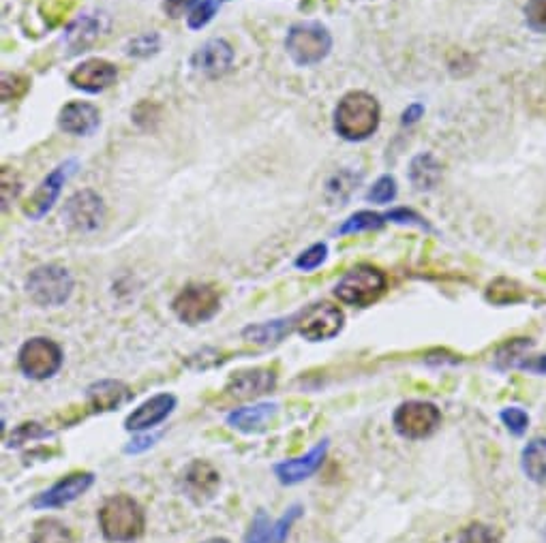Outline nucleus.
<instances>
[{"instance_id":"f257e3e1","label":"nucleus","mask_w":546,"mask_h":543,"mask_svg":"<svg viewBox=\"0 0 546 543\" xmlns=\"http://www.w3.org/2000/svg\"><path fill=\"white\" fill-rule=\"evenodd\" d=\"M382 120V107L377 99L364 90L347 92L335 107V131L345 142H364Z\"/></svg>"},{"instance_id":"f03ea898","label":"nucleus","mask_w":546,"mask_h":543,"mask_svg":"<svg viewBox=\"0 0 546 543\" xmlns=\"http://www.w3.org/2000/svg\"><path fill=\"white\" fill-rule=\"evenodd\" d=\"M101 535L112 543L138 541L146 531V516L142 505L127 494L110 496L99 509Z\"/></svg>"},{"instance_id":"7ed1b4c3","label":"nucleus","mask_w":546,"mask_h":543,"mask_svg":"<svg viewBox=\"0 0 546 543\" xmlns=\"http://www.w3.org/2000/svg\"><path fill=\"white\" fill-rule=\"evenodd\" d=\"M75 281L67 268L58 263H45L35 268L26 278V291L30 300L41 308H58L73 296Z\"/></svg>"},{"instance_id":"20e7f679","label":"nucleus","mask_w":546,"mask_h":543,"mask_svg":"<svg viewBox=\"0 0 546 543\" xmlns=\"http://www.w3.org/2000/svg\"><path fill=\"white\" fill-rule=\"evenodd\" d=\"M285 50L298 67L320 65L332 50V35L320 22H300L287 33Z\"/></svg>"},{"instance_id":"39448f33","label":"nucleus","mask_w":546,"mask_h":543,"mask_svg":"<svg viewBox=\"0 0 546 543\" xmlns=\"http://www.w3.org/2000/svg\"><path fill=\"white\" fill-rule=\"evenodd\" d=\"M386 287H388L386 274L373 266H367V263H362V266L352 268L341 278L335 287V296L343 304L367 308L384 296Z\"/></svg>"},{"instance_id":"423d86ee","label":"nucleus","mask_w":546,"mask_h":543,"mask_svg":"<svg viewBox=\"0 0 546 543\" xmlns=\"http://www.w3.org/2000/svg\"><path fill=\"white\" fill-rule=\"evenodd\" d=\"M345 325L343 310L330 302H315L296 313V332L309 343H324L341 334Z\"/></svg>"},{"instance_id":"0eeeda50","label":"nucleus","mask_w":546,"mask_h":543,"mask_svg":"<svg viewBox=\"0 0 546 543\" xmlns=\"http://www.w3.org/2000/svg\"><path fill=\"white\" fill-rule=\"evenodd\" d=\"M63 349L50 338H30L18 351V366L28 379L45 381L63 366Z\"/></svg>"},{"instance_id":"6e6552de","label":"nucleus","mask_w":546,"mask_h":543,"mask_svg":"<svg viewBox=\"0 0 546 543\" xmlns=\"http://www.w3.org/2000/svg\"><path fill=\"white\" fill-rule=\"evenodd\" d=\"M221 298L215 287L193 283L182 289L172 302L174 315L187 325H202L219 313Z\"/></svg>"},{"instance_id":"1a4fd4ad","label":"nucleus","mask_w":546,"mask_h":543,"mask_svg":"<svg viewBox=\"0 0 546 543\" xmlns=\"http://www.w3.org/2000/svg\"><path fill=\"white\" fill-rule=\"evenodd\" d=\"M392 424L405 439H427L442 424V413L431 402L409 400L394 411Z\"/></svg>"},{"instance_id":"9d476101","label":"nucleus","mask_w":546,"mask_h":543,"mask_svg":"<svg viewBox=\"0 0 546 543\" xmlns=\"http://www.w3.org/2000/svg\"><path fill=\"white\" fill-rule=\"evenodd\" d=\"M75 169H78V161L69 159L65 163H60L43 178V182L37 186V191L30 195V199L24 204V214L28 216V219L39 221L54 208L60 193H63V186L75 174Z\"/></svg>"},{"instance_id":"9b49d317","label":"nucleus","mask_w":546,"mask_h":543,"mask_svg":"<svg viewBox=\"0 0 546 543\" xmlns=\"http://www.w3.org/2000/svg\"><path fill=\"white\" fill-rule=\"evenodd\" d=\"M63 219L69 229L80 234H93L105 221V204L99 193L84 189L73 193L63 210Z\"/></svg>"},{"instance_id":"f8f14e48","label":"nucleus","mask_w":546,"mask_h":543,"mask_svg":"<svg viewBox=\"0 0 546 543\" xmlns=\"http://www.w3.org/2000/svg\"><path fill=\"white\" fill-rule=\"evenodd\" d=\"M95 484V473L90 471H75L67 477L58 479L54 486L43 490L33 499L35 509H60L73 501H78L84 492H88Z\"/></svg>"},{"instance_id":"ddd939ff","label":"nucleus","mask_w":546,"mask_h":543,"mask_svg":"<svg viewBox=\"0 0 546 543\" xmlns=\"http://www.w3.org/2000/svg\"><path fill=\"white\" fill-rule=\"evenodd\" d=\"M118 80V69L114 62L103 58H90L84 60L82 65L75 67L69 73V84L88 95H97L105 88H110Z\"/></svg>"},{"instance_id":"4468645a","label":"nucleus","mask_w":546,"mask_h":543,"mask_svg":"<svg viewBox=\"0 0 546 543\" xmlns=\"http://www.w3.org/2000/svg\"><path fill=\"white\" fill-rule=\"evenodd\" d=\"M326 454H328V439L311 447L305 456L277 462L275 467H272V471H275L277 479L283 486H296L322 469Z\"/></svg>"},{"instance_id":"2eb2a0df","label":"nucleus","mask_w":546,"mask_h":543,"mask_svg":"<svg viewBox=\"0 0 546 543\" xmlns=\"http://www.w3.org/2000/svg\"><path fill=\"white\" fill-rule=\"evenodd\" d=\"M178 484H180V490L185 492L187 499H191L197 505H202L215 496V492L221 484V477L215 469L210 467L208 462L195 460L189 464L185 471H182Z\"/></svg>"},{"instance_id":"dca6fc26","label":"nucleus","mask_w":546,"mask_h":543,"mask_svg":"<svg viewBox=\"0 0 546 543\" xmlns=\"http://www.w3.org/2000/svg\"><path fill=\"white\" fill-rule=\"evenodd\" d=\"M277 372L270 368L238 370L225 385V392L238 400H251L275 390Z\"/></svg>"},{"instance_id":"f3484780","label":"nucleus","mask_w":546,"mask_h":543,"mask_svg":"<svg viewBox=\"0 0 546 543\" xmlns=\"http://www.w3.org/2000/svg\"><path fill=\"white\" fill-rule=\"evenodd\" d=\"M176 405L178 400L174 394H157L153 398H148L138 409H133V413H129V417L125 420V430L129 432L153 430L168 420L172 411L176 409Z\"/></svg>"},{"instance_id":"a211bd4d","label":"nucleus","mask_w":546,"mask_h":543,"mask_svg":"<svg viewBox=\"0 0 546 543\" xmlns=\"http://www.w3.org/2000/svg\"><path fill=\"white\" fill-rule=\"evenodd\" d=\"M234 65V48L225 39H210L191 56V67L208 77H221Z\"/></svg>"},{"instance_id":"6ab92c4d","label":"nucleus","mask_w":546,"mask_h":543,"mask_svg":"<svg viewBox=\"0 0 546 543\" xmlns=\"http://www.w3.org/2000/svg\"><path fill=\"white\" fill-rule=\"evenodd\" d=\"M101 124V114L95 105L86 101H71L58 114V127L75 137L93 135Z\"/></svg>"},{"instance_id":"aec40b11","label":"nucleus","mask_w":546,"mask_h":543,"mask_svg":"<svg viewBox=\"0 0 546 543\" xmlns=\"http://www.w3.org/2000/svg\"><path fill=\"white\" fill-rule=\"evenodd\" d=\"M86 398H88V405L93 407V411L110 413V411H116L123 405H127V402L133 398V392L123 381L103 379V381H95L93 385H88Z\"/></svg>"},{"instance_id":"412c9836","label":"nucleus","mask_w":546,"mask_h":543,"mask_svg":"<svg viewBox=\"0 0 546 543\" xmlns=\"http://www.w3.org/2000/svg\"><path fill=\"white\" fill-rule=\"evenodd\" d=\"M279 411L277 402H257L253 407H240L234 409L232 413H227L225 422L227 426H232L234 430L240 432H260L262 428H266V424H270L275 420V415Z\"/></svg>"},{"instance_id":"4be33fe9","label":"nucleus","mask_w":546,"mask_h":543,"mask_svg":"<svg viewBox=\"0 0 546 543\" xmlns=\"http://www.w3.org/2000/svg\"><path fill=\"white\" fill-rule=\"evenodd\" d=\"M292 330H296V315L272 319L266 323H251L242 330V338H247L249 343L255 345H275L281 343L285 336H290Z\"/></svg>"},{"instance_id":"5701e85b","label":"nucleus","mask_w":546,"mask_h":543,"mask_svg":"<svg viewBox=\"0 0 546 543\" xmlns=\"http://www.w3.org/2000/svg\"><path fill=\"white\" fill-rule=\"evenodd\" d=\"M442 178V167L433 159V154H418L409 165V180L420 191H431Z\"/></svg>"},{"instance_id":"b1692460","label":"nucleus","mask_w":546,"mask_h":543,"mask_svg":"<svg viewBox=\"0 0 546 543\" xmlns=\"http://www.w3.org/2000/svg\"><path fill=\"white\" fill-rule=\"evenodd\" d=\"M523 471L532 482H546V439H534L523 449Z\"/></svg>"},{"instance_id":"393cba45","label":"nucleus","mask_w":546,"mask_h":543,"mask_svg":"<svg viewBox=\"0 0 546 543\" xmlns=\"http://www.w3.org/2000/svg\"><path fill=\"white\" fill-rule=\"evenodd\" d=\"M30 543H73V535L65 522L56 518H41L35 522Z\"/></svg>"},{"instance_id":"a878e982","label":"nucleus","mask_w":546,"mask_h":543,"mask_svg":"<svg viewBox=\"0 0 546 543\" xmlns=\"http://www.w3.org/2000/svg\"><path fill=\"white\" fill-rule=\"evenodd\" d=\"M388 223L386 214L371 212V210H360L352 214L350 219L343 221V225L337 229L339 236H350V234H362V231H375Z\"/></svg>"},{"instance_id":"bb28decb","label":"nucleus","mask_w":546,"mask_h":543,"mask_svg":"<svg viewBox=\"0 0 546 543\" xmlns=\"http://www.w3.org/2000/svg\"><path fill=\"white\" fill-rule=\"evenodd\" d=\"M97 30H99V24L95 18H80L75 20L69 30H67V43L73 48V52H80L84 48H88L90 43L95 41L97 37Z\"/></svg>"},{"instance_id":"cd10ccee","label":"nucleus","mask_w":546,"mask_h":543,"mask_svg":"<svg viewBox=\"0 0 546 543\" xmlns=\"http://www.w3.org/2000/svg\"><path fill=\"white\" fill-rule=\"evenodd\" d=\"M219 11V0H200L193 7V11L187 15V26L191 30H202L204 26H208L212 20H215V15Z\"/></svg>"},{"instance_id":"c85d7f7f","label":"nucleus","mask_w":546,"mask_h":543,"mask_svg":"<svg viewBox=\"0 0 546 543\" xmlns=\"http://www.w3.org/2000/svg\"><path fill=\"white\" fill-rule=\"evenodd\" d=\"M328 257V244L326 242H317L313 246H309L307 251H302L296 261H294V266L302 272H313L322 266V263L326 261Z\"/></svg>"},{"instance_id":"c756f323","label":"nucleus","mask_w":546,"mask_h":543,"mask_svg":"<svg viewBox=\"0 0 546 543\" xmlns=\"http://www.w3.org/2000/svg\"><path fill=\"white\" fill-rule=\"evenodd\" d=\"M272 524L275 522H270L264 509L257 511L251 520L245 543H272Z\"/></svg>"},{"instance_id":"7c9ffc66","label":"nucleus","mask_w":546,"mask_h":543,"mask_svg":"<svg viewBox=\"0 0 546 543\" xmlns=\"http://www.w3.org/2000/svg\"><path fill=\"white\" fill-rule=\"evenodd\" d=\"M397 180H394L392 176H382L377 178L375 184L369 189L367 193V199L373 201V204H390V201H394V197H397Z\"/></svg>"},{"instance_id":"2f4dec72","label":"nucleus","mask_w":546,"mask_h":543,"mask_svg":"<svg viewBox=\"0 0 546 543\" xmlns=\"http://www.w3.org/2000/svg\"><path fill=\"white\" fill-rule=\"evenodd\" d=\"M302 516V505H292L285 509V514L272 524V543H285L287 535H290L292 526L296 524V520Z\"/></svg>"},{"instance_id":"473e14b6","label":"nucleus","mask_w":546,"mask_h":543,"mask_svg":"<svg viewBox=\"0 0 546 543\" xmlns=\"http://www.w3.org/2000/svg\"><path fill=\"white\" fill-rule=\"evenodd\" d=\"M487 298L493 304H512V302H519L521 300V291H519L517 285L506 281V278H499V281H495L489 287Z\"/></svg>"},{"instance_id":"72a5a7b5","label":"nucleus","mask_w":546,"mask_h":543,"mask_svg":"<svg viewBox=\"0 0 546 543\" xmlns=\"http://www.w3.org/2000/svg\"><path fill=\"white\" fill-rule=\"evenodd\" d=\"M161 48V39L157 33H146V35H140V37H135L129 45V54L135 56V58H148V56H153L157 54Z\"/></svg>"},{"instance_id":"f704fd0d","label":"nucleus","mask_w":546,"mask_h":543,"mask_svg":"<svg viewBox=\"0 0 546 543\" xmlns=\"http://www.w3.org/2000/svg\"><path fill=\"white\" fill-rule=\"evenodd\" d=\"M459 543H502V541H499L497 533L491 529V526L476 522V524H469L461 533Z\"/></svg>"},{"instance_id":"c9c22d12","label":"nucleus","mask_w":546,"mask_h":543,"mask_svg":"<svg viewBox=\"0 0 546 543\" xmlns=\"http://www.w3.org/2000/svg\"><path fill=\"white\" fill-rule=\"evenodd\" d=\"M48 437H52V432H50V430H45V428H41L39 424L30 422V424H22L18 430L13 432V437L9 439L7 447H18V445H22V443L35 441V439H48Z\"/></svg>"},{"instance_id":"e433bc0d","label":"nucleus","mask_w":546,"mask_h":543,"mask_svg":"<svg viewBox=\"0 0 546 543\" xmlns=\"http://www.w3.org/2000/svg\"><path fill=\"white\" fill-rule=\"evenodd\" d=\"M30 82L26 77L18 75V73H5L3 75V99L9 101H18L20 97L26 95Z\"/></svg>"},{"instance_id":"4c0bfd02","label":"nucleus","mask_w":546,"mask_h":543,"mask_svg":"<svg viewBox=\"0 0 546 543\" xmlns=\"http://www.w3.org/2000/svg\"><path fill=\"white\" fill-rule=\"evenodd\" d=\"M525 20L536 33H546V0H529L525 5Z\"/></svg>"},{"instance_id":"58836bf2","label":"nucleus","mask_w":546,"mask_h":543,"mask_svg":"<svg viewBox=\"0 0 546 543\" xmlns=\"http://www.w3.org/2000/svg\"><path fill=\"white\" fill-rule=\"evenodd\" d=\"M502 422L506 424V428L512 434H523L527 430V426H529V415L523 409L510 407V409L502 411Z\"/></svg>"},{"instance_id":"ea45409f","label":"nucleus","mask_w":546,"mask_h":543,"mask_svg":"<svg viewBox=\"0 0 546 543\" xmlns=\"http://www.w3.org/2000/svg\"><path fill=\"white\" fill-rule=\"evenodd\" d=\"M163 432H138V437H133V441L125 447V454H142L146 449L153 447Z\"/></svg>"},{"instance_id":"a19ab883","label":"nucleus","mask_w":546,"mask_h":543,"mask_svg":"<svg viewBox=\"0 0 546 543\" xmlns=\"http://www.w3.org/2000/svg\"><path fill=\"white\" fill-rule=\"evenodd\" d=\"M197 3H200V0H163V11L165 15H170L172 20H178L185 13H191Z\"/></svg>"},{"instance_id":"79ce46f5","label":"nucleus","mask_w":546,"mask_h":543,"mask_svg":"<svg viewBox=\"0 0 546 543\" xmlns=\"http://www.w3.org/2000/svg\"><path fill=\"white\" fill-rule=\"evenodd\" d=\"M386 216H388V221H392V223H414L420 227H427L422 216H418L414 210H407V208H394Z\"/></svg>"},{"instance_id":"37998d69","label":"nucleus","mask_w":546,"mask_h":543,"mask_svg":"<svg viewBox=\"0 0 546 543\" xmlns=\"http://www.w3.org/2000/svg\"><path fill=\"white\" fill-rule=\"evenodd\" d=\"M424 114V107L420 103H414V105H409L407 110L403 112V124H412V122H418Z\"/></svg>"},{"instance_id":"c03bdc74","label":"nucleus","mask_w":546,"mask_h":543,"mask_svg":"<svg viewBox=\"0 0 546 543\" xmlns=\"http://www.w3.org/2000/svg\"><path fill=\"white\" fill-rule=\"evenodd\" d=\"M202 543H230V541H227L225 537H210V539H206Z\"/></svg>"}]
</instances>
